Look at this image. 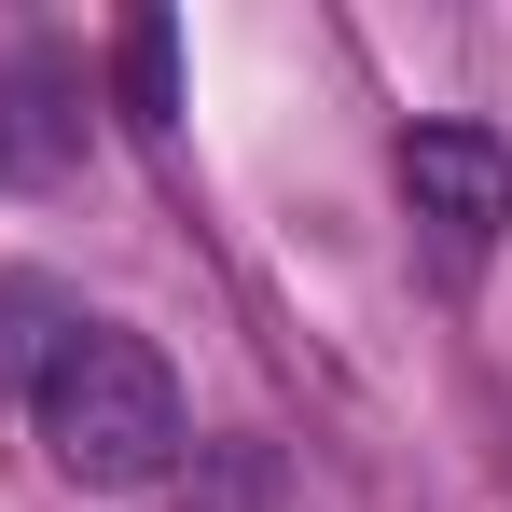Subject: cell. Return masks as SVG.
<instances>
[{"label":"cell","instance_id":"1","mask_svg":"<svg viewBox=\"0 0 512 512\" xmlns=\"http://www.w3.org/2000/svg\"><path fill=\"white\" fill-rule=\"evenodd\" d=\"M28 416H42V457H56L84 499H139V485L180 471V374L139 333H111V319H84V333L42 360Z\"/></svg>","mask_w":512,"mask_h":512},{"label":"cell","instance_id":"4","mask_svg":"<svg viewBox=\"0 0 512 512\" xmlns=\"http://www.w3.org/2000/svg\"><path fill=\"white\" fill-rule=\"evenodd\" d=\"M167 28H125V125H139V139H153V125H167Z\"/></svg>","mask_w":512,"mask_h":512},{"label":"cell","instance_id":"2","mask_svg":"<svg viewBox=\"0 0 512 512\" xmlns=\"http://www.w3.org/2000/svg\"><path fill=\"white\" fill-rule=\"evenodd\" d=\"M402 208L471 263V250L512 222V153L485 139V125H416V139H402Z\"/></svg>","mask_w":512,"mask_h":512},{"label":"cell","instance_id":"3","mask_svg":"<svg viewBox=\"0 0 512 512\" xmlns=\"http://www.w3.org/2000/svg\"><path fill=\"white\" fill-rule=\"evenodd\" d=\"M70 333H84V305H70L56 277L14 263V277H0V388H42V360H56Z\"/></svg>","mask_w":512,"mask_h":512}]
</instances>
